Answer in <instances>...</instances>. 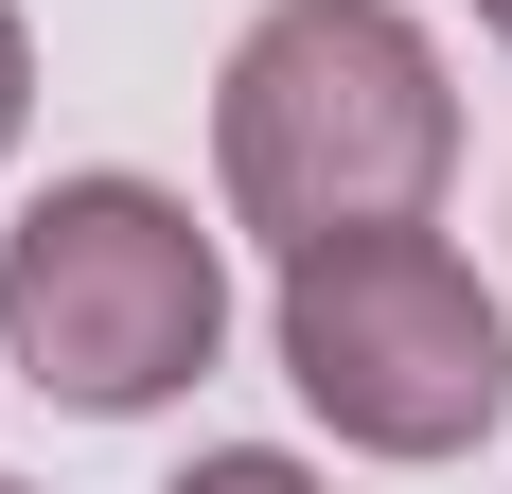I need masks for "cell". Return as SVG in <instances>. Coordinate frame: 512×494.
I'll return each instance as SVG.
<instances>
[{
    "mask_svg": "<svg viewBox=\"0 0 512 494\" xmlns=\"http://www.w3.org/2000/svg\"><path fill=\"white\" fill-rule=\"evenodd\" d=\"M460 159V89L407 0H265L212 71V177L265 247L407 230Z\"/></svg>",
    "mask_w": 512,
    "mask_h": 494,
    "instance_id": "obj_1",
    "label": "cell"
},
{
    "mask_svg": "<svg viewBox=\"0 0 512 494\" xmlns=\"http://www.w3.org/2000/svg\"><path fill=\"white\" fill-rule=\"evenodd\" d=\"M0 353H18L36 406L142 424L230 353V265L159 177H53L0 230Z\"/></svg>",
    "mask_w": 512,
    "mask_h": 494,
    "instance_id": "obj_2",
    "label": "cell"
},
{
    "mask_svg": "<svg viewBox=\"0 0 512 494\" xmlns=\"http://www.w3.org/2000/svg\"><path fill=\"white\" fill-rule=\"evenodd\" d=\"M265 336H283V389H301L354 459H460V442L512 424V318H495V283H477L424 212L407 230L283 247Z\"/></svg>",
    "mask_w": 512,
    "mask_h": 494,
    "instance_id": "obj_3",
    "label": "cell"
},
{
    "mask_svg": "<svg viewBox=\"0 0 512 494\" xmlns=\"http://www.w3.org/2000/svg\"><path fill=\"white\" fill-rule=\"evenodd\" d=\"M177 494H318V477H301V459H283V442H230V459H195V477H177Z\"/></svg>",
    "mask_w": 512,
    "mask_h": 494,
    "instance_id": "obj_4",
    "label": "cell"
},
{
    "mask_svg": "<svg viewBox=\"0 0 512 494\" xmlns=\"http://www.w3.org/2000/svg\"><path fill=\"white\" fill-rule=\"evenodd\" d=\"M18 124H36V36H18V0H0V159H18Z\"/></svg>",
    "mask_w": 512,
    "mask_h": 494,
    "instance_id": "obj_5",
    "label": "cell"
},
{
    "mask_svg": "<svg viewBox=\"0 0 512 494\" xmlns=\"http://www.w3.org/2000/svg\"><path fill=\"white\" fill-rule=\"evenodd\" d=\"M477 36H512V0H477Z\"/></svg>",
    "mask_w": 512,
    "mask_h": 494,
    "instance_id": "obj_6",
    "label": "cell"
},
{
    "mask_svg": "<svg viewBox=\"0 0 512 494\" xmlns=\"http://www.w3.org/2000/svg\"><path fill=\"white\" fill-rule=\"evenodd\" d=\"M0 494H18V477H0Z\"/></svg>",
    "mask_w": 512,
    "mask_h": 494,
    "instance_id": "obj_7",
    "label": "cell"
}]
</instances>
